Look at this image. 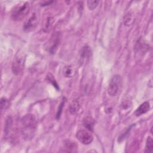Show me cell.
Returning <instances> with one entry per match:
<instances>
[{
  "instance_id": "obj_1",
  "label": "cell",
  "mask_w": 153,
  "mask_h": 153,
  "mask_svg": "<svg viewBox=\"0 0 153 153\" xmlns=\"http://www.w3.org/2000/svg\"><path fill=\"white\" fill-rule=\"evenodd\" d=\"M22 124L24 126L22 134L25 138H32L36 126V121L35 117L32 114H27L25 115L22 119Z\"/></svg>"
},
{
  "instance_id": "obj_2",
  "label": "cell",
  "mask_w": 153,
  "mask_h": 153,
  "mask_svg": "<svg viewBox=\"0 0 153 153\" xmlns=\"http://www.w3.org/2000/svg\"><path fill=\"white\" fill-rule=\"evenodd\" d=\"M29 4L23 2L17 4L11 11V18L14 20H20L25 17L29 12Z\"/></svg>"
},
{
  "instance_id": "obj_3",
  "label": "cell",
  "mask_w": 153,
  "mask_h": 153,
  "mask_svg": "<svg viewBox=\"0 0 153 153\" xmlns=\"http://www.w3.org/2000/svg\"><path fill=\"white\" fill-rule=\"evenodd\" d=\"M122 86V78L120 75H115L111 79L108 87V93L110 96H115L120 91Z\"/></svg>"
},
{
  "instance_id": "obj_4",
  "label": "cell",
  "mask_w": 153,
  "mask_h": 153,
  "mask_svg": "<svg viewBox=\"0 0 153 153\" xmlns=\"http://www.w3.org/2000/svg\"><path fill=\"white\" fill-rule=\"evenodd\" d=\"M60 34L57 32L54 33L51 36L46 46V49L49 53L53 54L56 52L60 43Z\"/></svg>"
},
{
  "instance_id": "obj_5",
  "label": "cell",
  "mask_w": 153,
  "mask_h": 153,
  "mask_svg": "<svg viewBox=\"0 0 153 153\" xmlns=\"http://www.w3.org/2000/svg\"><path fill=\"white\" fill-rule=\"evenodd\" d=\"M77 139L84 145H88L93 140V135L87 130L81 129L76 133Z\"/></svg>"
},
{
  "instance_id": "obj_6",
  "label": "cell",
  "mask_w": 153,
  "mask_h": 153,
  "mask_svg": "<svg viewBox=\"0 0 153 153\" xmlns=\"http://www.w3.org/2000/svg\"><path fill=\"white\" fill-rule=\"evenodd\" d=\"M24 63V56L22 54H17L13 63L12 69L14 74H18L20 72L23 68Z\"/></svg>"
},
{
  "instance_id": "obj_7",
  "label": "cell",
  "mask_w": 153,
  "mask_h": 153,
  "mask_svg": "<svg viewBox=\"0 0 153 153\" xmlns=\"http://www.w3.org/2000/svg\"><path fill=\"white\" fill-rule=\"evenodd\" d=\"M38 24V18L36 15L34 13L30 18L26 21L23 25V30L26 32H30L35 29Z\"/></svg>"
},
{
  "instance_id": "obj_8",
  "label": "cell",
  "mask_w": 153,
  "mask_h": 153,
  "mask_svg": "<svg viewBox=\"0 0 153 153\" xmlns=\"http://www.w3.org/2000/svg\"><path fill=\"white\" fill-rule=\"evenodd\" d=\"M150 108V105L148 102H145L142 103L135 111L134 115L137 117L140 116L143 114L147 112Z\"/></svg>"
},
{
  "instance_id": "obj_9",
  "label": "cell",
  "mask_w": 153,
  "mask_h": 153,
  "mask_svg": "<svg viewBox=\"0 0 153 153\" xmlns=\"http://www.w3.org/2000/svg\"><path fill=\"white\" fill-rule=\"evenodd\" d=\"M80 108V105L79 103L77 100H74L69 104V112L71 114L75 115L78 113Z\"/></svg>"
},
{
  "instance_id": "obj_10",
  "label": "cell",
  "mask_w": 153,
  "mask_h": 153,
  "mask_svg": "<svg viewBox=\"0 0 153 153\" xmlns=\"http://www.w3.org/2000/svg\"><path fill=\"white\" fill-rule=\"evenodd\" d=\"M94 120L93 119L90 117L87 116L85 117L84 118L83 120V124L84 127L88 129L89 131H93V127H94Z\"/></svg>"
},
{
  "instance_id": "obj_11",
  "label": "cell",
  "mask_w": 153,
  "mask_h": 153,
  "mask_svg": "<svg viewBox=\"0 0 153 153\" xmlns=\"http://www.w3.org/2000/svg\"><path fill=\"white\" fill-rule=\"evenodd\" d=\"M64 145L67 151L68 152H75L76 151L78 146L75 142L70 140H67L65 142Z\"/></svg>"
},
{
  "instance_id": "obj_12",
  "label": "cell",
  "mask_w": 153,
  "mask_h": 153,
  "mask_svg": "<svg viewBox=\"0 0 153 153\" xmlns=\"http://www.w3.org/2000/svg\"><path fill=\"white\" fill-rule=\"evenodd\" d=\"M153 150V141L151 137L148 136L146 142V146L145 149V152L151 153Z\"/></svg>"
},
{
  "instance_id": "obj_13",
  "label": "cell",
  "mask_w": 153,
  "mask_h": 153,
  "mask_svg": "<svg viewBox=\"0 0 153 153\" xmlns=\"http://www.w3.org/2000/svg\"><path fill=\"white\" fill-rule=\"evenodd\" d=\"M53 23H54L53 18H52V17L47 18L46 22L45 23V25H44V31L46 32H49L52 29Z\"/></svg>"
},
{
  "instance_id": "obj_14",
  "label": "cell",
  "mask_w": 153,
  "mask_h": 153,
  "mask_svg": "<svg viewBox=\"0 0 153 153\" xmlns=\"http://www.w3.org/2000/svg\"><path fill=\"white\" fill-rule=\"evenodd\" d=\"M63 72L65 77H71L74 75V70L72 66H67L64 68Z\"/></svg>"
},
{
  "instance_id": "obj_15",
  "label": "cell",
  "mask_w": 153,
  "mask_h": 153,
  "mask_svg": "<svg viewBox=\"0 0 153 153\" xmlns=\"http://www.w3.org/2000/svg\"><path fill=\"white\" fill-rule=\"evenodd\" d=\"M99 2H100L99 1H96V0L87 1V7L90 10H93L97 7Z\"/></svg>"
},
{
  "instance_id": "obj_16",
  "label": "cell",
  "mask_w": 153,
  "mask_h": 153,
  "mask_svg": "<svg viewBox=\"0 0 153 153\" xmlns=\"http://www.w3.org/2000/svg\"><path fill=\"white\" fill-rule=\"evenodd\" d=\"M134 20V18L133 16V14L130 13H128L126 15L124 19V23L126 26H129L130 25Z\"/></svg>"
},
{
  "instance_id": "obj_17",
  "label": "cell",
  "mask_w": 153,
  "mask_h": 153,
  "mask_svg": "<svg viewBox=\"0 0 153 153\" xmlns=\"http://www.w3.org/2000/svg\"><path fill=\"white\" fill-rule=\"evenodd\" d=\"M9 106V102L8 100L5 98V97H3L1 99V111H5L6 109Z\"/></svg>"
},
{
  "instance_id": "obj_18",
  "label": "cell",
  "mask_w": 153,
  "mask_h": 153,
  "mask_svg": "<svg viewBox=\"0 0 153 153\" xmlns=\"http://www.w3.org/2000/svg\"><path fill=\"white\" fill-rule=\"evenodd\" d=\"M47 79H48V81L50 82H51V84L53 86H54V87H56L57 88H59L58 84H57L56 80L54 79V77H53V76L52 75L48 74V75H47Z\"/></svg>"
},
{
  "instance_id": "obj_19",
  "label": "cell",
  "mask_w": 153,
  "mask_h": 153,
  "mask_svg": "<svg viewBox=\"0 0 153 153\" xmlns=\"http://www.w3.org/2000/svg\"><path fill=\"white\" fill-rule=\"evenodd\" d=\"M64 103H65V100H63L60 105H59V108H58V110H57V114H56V119H59L60 117V115H61V113H62V109H63V107L64 106Z\"/></svg>"
}]
</instances>
